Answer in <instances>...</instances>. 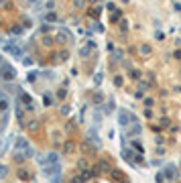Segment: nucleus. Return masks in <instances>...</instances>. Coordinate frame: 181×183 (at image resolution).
<instances>
[{
	"label": "nucleus",
	"instance_id": "7ed1b4c3",
	"mask_svg": "<svg viewBox=\"0 0 181 183\" xmlns=\"http://www.w3.org/2000/svg\"><path fill=\"white\" fill-rule=\"evenodd\" d=\"M96 47V43H87V45H83V47L79 49V55L81 57H85V55H89V53H92V49Z\"/></svg>",
	"mask_w": 181,
	"mask_h": 183
},
{
	"label": "nucleus",
	"instance_id": "f03ea898",
	"mask_svg": "<svg viewBox=\"0 0 181 183\" xmlns=\"http://www.w3.org/2000/svg\"><path fill=\"white\" fill-rule=\"evenodd\" d=\"M4 49H6L10 55H14V57H20V55H22V49L18 47V45H10V43H6V45H4Z\"/></svg>",
	"mask_w": 181,
	"mask_h": 183
},
{
	"label": "nucleus",
	"instance_id": "0eeeda50",
	"mask_svg": "<svg viewBox=\"0 0 181 183\" xmlns=\"http://www.w3.org/2000/svg\"><path fill=\"white\" fill-rule=\"evenodd\" d=\"M0 2H2V0H0Z\"/></svg>",
	"mask_w": 181,
	"mask_h": 183
},
{
	"label": "nucleus",
	"instance_id": "423d86ee",
	"mask_svg": "<svg viewBox=\"0 0 181 183\" xmlns=\"http://www.w3.org/2000/svg\"><path fill=\"white\" fill-rule=\"evenodd\" d=\"M0 41H2V37H0Z\"/></svg>",
	"mask_w": 181,
	"mask_h": 183
},
{
	"label": "nucleus",
	"instance_id": "f257e3e1",
	"mask_svg": "<svg viewBox=\"0 0 181 183\" xmlns=\"http://www.w3.org/2000/svg\"><path fill=\"white\" fill-rule=\"evenodd\" d=\"M0 73H2V77H4V79H12V77L16 75V71L12 69L10 65H2V67H0Z\"/></svg>",
	"mask_w": 181,
	"mask_h": 183
},
{
	"label": "nucleus",
	"instance_id": "39448f33",
	"mask_svg": "<svg viewBox=\"0 0 181 183\" xmlns=\"http://www.w3.org/2000/svg\"><path fill=\"white\" fill-rule=\"evenodd\" d=\"M31 2H39V0H31Z\"/></svg>",
	"mask_w": 181,
	"mask_h": 183
},
{
	"label": "nucleus",
	"instance_id": "20e7f679",
	"mask_svg": "<svg viewBox=\"0 0 181 183\" xmlns=\"http://www.w3.org/2000/svg\"><path fill=\"white\" fill-rule=\"evenodd\" d=\"M8 108V104H6V100H0V110H6Z\"/></svg>",
	"mask_w": 181,
	"mask_h": 183
}]
</instances>
